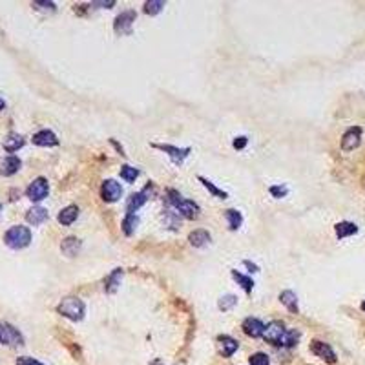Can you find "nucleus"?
<instances>
[{"instance_id": "f257e3e1", "label": "nucleus", "mask_w": 365, "mask_h": 365, "mask_svg": "<svg viewBox=\"0 0 365 365\" xmlns=\"http://www.w3.org/2000/svg\"><path fill=\"white\" fill-rule=\"evenodd\" d=\"M168 203L177 210V212L186 219L199 218V205L190 199H185L177 190H168Z\"/></svg>"}, {"instance_id": "f03ea898", "label": "nucleus", "mask_w": 365, "mask_h": 365, "mask_svg": "<svg viewBox=\"0 0 365 365\" xmlns=\"http://www.w3.org/2000/svg\"><path fill=\"white\" fill-rule=\"evenodd\" d=\"M4 243H6L9 248H13V250L26 248L29 243H31V230H29L28 226H22V225L11 226V228L4 234Z\"/></svg>"}, {"instance_id": "7ed1b4c3", "label": "nucleus", "mask_w": 365, "mask_h": 365, "mask_svg": "<svg viewBox=\"0 0 365 365\" xmlns=\"http://www.w3.org/2000/svg\"><path fill=\"white\" fill-rule=\"evenodd\" d=\"M57 312L72 321H80L86 314V307L79 298H64L57 307Z\"/></svg>"}, {"instance_id": "20e7f679", "label": "nucleus", "mask_w": 365, "mask_h": 365, "mask_svg": "<svg viewBox=\"0 0 365 365\" xmlns=\"http://www.w3.org/2000/svg\"><path fill=\"white\" fill-rule=\"evenodd\" d=\"M48 194H50V185H48V179H44V177H37V179L28 186V190H26L28 199L33 203H39V201H42V199H46Z\"/></svg>"}, {"instance_id": "39448f33", "label": "nucleus", "mask_w": 365, "mask_h": 365, "mask_svg": "<svg viewBox=\"0 0 365 365\" xmlns=\"http://www.w3.org/2000/svg\"><path fill=\"white\" fill-rule=\"evenodd\" d=\"M0 343L2 345H22L24 343V336L18 332V329H15L9 323H0Z\"/></svg>"}, {"instance_id": "423d86ee", "label": "nucleus", "mask_w": 365, "mask_h": 365, "mask_svg": "<svg viewBox=\"0 0 365 365\" xmlns=\"http://www.w3.org/2000/svg\"><path fill=\"white\" fill-rule=\"evenodd\" d=\"M135 11L128 9V11H123L115 18V22H113V29H115V33L117 35H130L132 33V28H134V22H135Z\"/></svg>"}, {"instance_id": "0eeeda50", "label": "nucleus", "mask_w": 365, "mask_h": 365, "mask_svg": "<svg viewBox=\"0 0 365 365\" xmlns=\"http://www.w3.org/2000/svg\"><path fill=\"white\" fill-rule=\"evenodd\" d=\"M285 325L283 321H270L269 325L265 327L263 331V338L272 345H281V340H283V334H285Z\"/></svg>"}, {"instance_id": "6e6552de", "label": "nucleus", "mask_w": 365, "mask_h": 365, "mask_svg": "<svg viewBox=\"0 0 365 365\" xmlns=\"http://www.w3.org/2000/svg\"><path fill=\"white\" fill-rule=\"evenodd\" d=\"M101 196L102 199L106 203H115L121 199V196H123V186L119 185L117 181L113 179H106L104 183H102L101 186Z\"/></svg>"}, {"instance_id": "1a4fd4ad", "label": "nucleus", "mask_w": 365, "mask_h": 365, "mask_svg": "<svg viewBox=\"0 0 365 365\" xmlns=\"http://www.w3.org/2000/svg\"><path fill=\"white\" fill-rule=\"evenodd\" d=\"M310 351L318 356V358L325 360L327 364H336V353L332 351V347L329 343L325 342H320V340H314V342L310 343Z\"/></svg>"}, {"instance_id": "9d476101", "label": "nucleus", "mask_w": 365, "mask_h": 365, "mask_svg": "<svg viewBox=\"0 0 365 365\" xmlns=\"http://www.w3.org/2000/svg\"><path fill=\"white\" fill-rule=\"evenodd\" d=\"M360 141H362V128L360 126H353L349 128L342 137V148L345 152H351L354 148L360 146Z\"/></svg>"}, {"instance_id": "9b49d317", "label": "nucleus", "mask_w": 365, "mask_h": 365, "mask_svg": "<svg viewBox=\"0 0 365 365\" xmlns=\"http://www.w3.org/2000/svg\"><path fill=\"white\" fill-rule=\"evenodd\" d=\"M148 190H150V185L146 186L143 192H137V194H132L126 201V212L128 214H135L139 210L146 201H148Z\"/></svg>"}, {"instance_id": "f8f14e48", "label": "nucleus", "mask_w": 365, "mask_h": 365, "mask_svg": "<svg viewBox=\"0 0 365 365\" xmlns=\"http://www.w3.org/2000/svg\"><path fill=\"white\" fill-rule=\"evenodd\" d=\"M22 166V161L17 157V155H7L2 163H0V175L4 177H9V175H15Z\"/></svg>"}, {"instance_id": "ddd939ff", "label": "nucleus", "mask_w": 365, "mask_h": 365, "mask_svg": "<svg viewBox=\"0 0 365 365\" xmlns=\"http://www.w3.org/2000/svg\"><path fill=\"white\" fill-rule=\"evenodd\" d=\"M153 148H159V150L166 152L172 157V161L177 164L183 163L186 155L190 153V148H177V146H170V145H153Z\"/></svg>"}, {"instance_id": "4468645a", "label": "nucleus", "mask_w": 365, "mask_h": 365, "mask_svg": "<svg viewBox=\"0 0 365 365\" xmlns=\"http://www.w3.org/2000/svg\"><path fill=\"white\" fill-rule=\"evenodd\" d=\"M243 332L250 338H259L263 336V331H265V325L263 321H259L258 318H247V320L243 321L241 325Z\"/></svg>"}, {"instance_id": "2eb2a0df", "label": "nucleus", "mask_w": 365, "mask_h": 365, "mask_svg": "<svg viewBox=\"0 0 365 365\" xmlns=\"http://www.w3.org/2000/svg\"><path fill=\"white\" fill-rule=\"evenodd\" d=\"M33 145L37 146H44V148H50V146H57L59 145V139L57 135L51 132V130H40L33 135Z\"/></svg>"}, {"instance_id": "dca6fc26", "label": "nucleus", "mask_w": 365, "mask_h": 365, "mask_svg": "<svg viewBox=\"0 0 365 365\" xmlns=\"http://www.w3.org/2000/svg\"><path fill=\"white\" fill-rule=\"evenodd\" d=\"M237 347H239V343H237L232 336H226V334H225V336H219L218 338V349H219V353L223 354V356H226V358L236 353Z\"/></svg>"}, {"instance_id": "f3484780", "label": "nucleus", "mask_w": 365, "mask_h": 365, "mask_svg": "<svg viewBox=\"0 0 365 365\" xmlns=\"http://www.w3.org/2000/svg\"><path fill=\"white\" fill-rule=\"evenodd\" d=\"M50 218V214H48V210H46L44 207H33L29 208L28 214H26V221H28L29 225H42L46 219Z\"/></svg>"}, {"instance_id": "a211bd4d", "label": "nucleus", "mask_w": 365, "mask_h": 365, "mask_svg": "<svg viewBox=\"0 0 365 365\" xmlns=\"http://www.w3.org/2000/svg\"><path fill=\"white\" fill-rule=\"evenodd\" d=\"M24 145H26V139H24L22 135H18V134H9L6 139L2 141L4 150H6V152H11V153L17 152V150H20Z\"/></svg>"}, {"instance_id": "6ab92c4d", "label": "nucleus", "mask_w": 365, "mask_h": 365, "mask_svg": "<svg viewBox=\"0 0 365 365\" xmlns=\"http://www.w3.org/2000/svg\"><path fill=\"white\" fill-rule=\"evenodd\" d=\"M77 218H79V207H75V205H70L59 212V223L64 226H70Z\"/></svg>"}, {"instance_id": "aec40b11", "label": "nucleus", "mask_w": 365, "mask_h": 365, "mask_svg": "<svg viewBox=\"0 0 365 365\" xmlns=\"http://www.w3.org/2000/svg\"><path fill=\"white\" fill-rule=\"evenodd\" d=\"M121 280H123V269H115L112 274L104 280V291H106L108 294H115L119 285H121Z\"/></svg>"}, {"instance_id": "412c9836", "label": "nucleus", "mask_w": 365, "mask_h": 365, "mask_svg": "<svg viewBox=\"0 0 365 365\" xmlns=\"http://www.w3.org/2000/svg\"><path fill=\"white\" fill-rule=\"evenodd\" d=\"M188 241H190L192 247L203 248L205 245H208V243H210V234H208L207 230L199 228V230L190 232V236H188Z\"/></svg>"}, {"instance_id": "4be33fe9", "label": "nucleus", "mask_w": 365, "mask_h": 365, "mask_svg": "<svg viewBox=\"0 0 365 365\" xmlns=\"http://www.w3.org/2000/svg\"><path fill=\"white\" fill-rule=\"evenodd\" d=\"M61 250H62V254H66L68 258L77 256L80 250V239H77V237H66L61 245Z\"/></svg>"}, {"instance_id": "5701e85b", "label": "nucleus", "mask_w": 365, "mask_h": 365, "mask_svg": "<svg viewBox=\"0 0 365 365\" xmlns=\"http://www.w3.org/2000/svg\"><path fill=\"white\" fill-rule=\"evenodd\" d=\"M334 230H336L338 239H343V237L354 236L358 232V226L354 225V223H351V221H342V223L334 225Z\"/></svg>"}, {"instance_id": "b1692460", "label": "nucleus", "mask_w": 365, "mask_h": 365, "mask_svg": "<svg viewBox=\"0 0 365 365\" xmlns=\"http://www.w3.org/2000/svg\"><path fill=\"white\" fill-rule=\"evenodd\" d=\"M280 301L285 305L291 312H298V296L292 291H283L280 294Z\"/></svg>"}, {"instance_id": "393cba45", "label": "nucleus", "mask_w": 365, "mask_h": 365, "mask_svg": "<svg viewBox=\"0 0 365 365\" xmlns=\"http://www.w3.org/2000/svg\"><path fill=\"white\" fill-rule=\"evenodd\" d=\"M137 225H139V218L135 216V214H126L123 219V232L126 234V236H132L135 232V228H137Z\"/></svg>"}, {"instance_id": "a878e982", "label": "nucleus", "mask_w": 365, "mask_h": 365, "mask_svg": "<svg viewBox=\"0 0 365 365\" xmlns=\"http://www.w3.org/2000/svg\"><path fill=\"white\" fill-rule=\"evenodd\" d=\"M225 218H226V221H228V226H230V230H237V228L241 226V223H243L241 212H237V210H234V208L226 210V212H225Z\"/></svg>"}, {"instance_id": "bb28decb", "label": "nucleus", "mask_w": 365, "mask_h": 365, "mask_svg": "<svg viewBox=\"0 0 365 365\" xmlns=\"http://www.w3.org/2000/svg\"><path fill=\"white\" fill-rule=\"evenodd\" d=\"M232 278H234V280L237 281V285H241V289H243V291H245V292H247V294H250V292H252V289H254V281L250 280L248 276H243V274H239L237 270H232Z\"/></svg>"}, {"instance_id": "cd10ccee", "label": "nucleus", "mask_w": 365, "mask_h": 365, "mask_svg": "<svg viewBox=\"0 0 365 365\" xmlns=\"http://www.w3.org/2000/svg\"><path fill=\"white\" fill-rule=\"evenodd\" d=\"M197 179L201 181L203 186H205V188H207V190L210 192V194H212L214 197H219V199H226V197H228V196H226V192H223V190H221V188H218V186L214 185L212 181H208L207 177H203V175H199Z\"/></svg>"}, {"instance_id": "c85d7f7f", "label": "nucleus", "mask_w": 365, "mask_h": 365, "mask_svg": "<svg viewBox=\"0 0 365 365\" xmlns=\"http://www.w3.org/2000/svg\"><path fill=\"white\" fill-rule=\"evenodd\" d=\"M298 342H299V331L291 329V331H285L283 340H281V345H283V347H294Z\"/></svg>"}, {"instance_id": "c756f323", "label": "nucleus", "mask_w": 365, "mask_h": 365, "mask_svg": "<svg viewBox=\"0 0 365 365\" xmlns=\"http://www.w3.org/2000/svg\"><path fill=\"white\" fill-rule=\"evenodd\" d=\"M121 177H123L126 183H134V181L139 177V170L134 168V166H128V164H124L123 168H121Z\"/></svg>"}, {"instance_id": "7c9ffc66", "label": "nucleus", "mask_w": 365, "mask_h": 365, "mask_svg": "<svg viewBox=\"0 0 365 365\" xmlns=\"http://www.w3.org/2000/svg\"><path fill=\"white\" fill-rule=\"evenodd\" d=\"M164 7V2H161V0H150V2H146L145 4V13L146 15H157V13L163 11Z\"/></svg>"}, {"instance_id": "2f4dec72", "label": "nucleus", "mask_w": 365, "mask_h": 365, "mask_svg": "<svg viewBox=\"0 0 365 365\" xmlns=\"http://www.w3.org/2000/svg\"><path fill=\"white\" fill-rule=\"evenodd\" d=\"M236 303H237L236 296H234V294H226V296H223V298L218 301V307L223 310V312H226V310H230Z\"/></svg>"}, {"instance_id": "473e14b6", "label": "nucleus", "mask_w": 365, "mask_h": 365, "mask_svg": "<svg viewBox=\"0 0 365 365\" xmlns=\"http://www.w3.org/2000/svg\"><path fill=\"white\" fill-rule=\"evenodd\" d=\"M248 362H250V365H270L269 356H267V354H265V353H256V354H252Z\"/></svg>"}, {"instance_id": "72a5a7b5", "label": "nucleus", "mask_w": 365, "mask_h": 365, "mask_svg": "<svg viewBox=\"0 0 365 365\" xmlns=\"http://www.w3.org/2000/svg\"><path fill=\"white\" fill-rule=\"evenodd\" d=\"M33 6L40 11H55V4L53 2H33Z\"/></svg>"}, {"instance_id": "f704fd0d", "label": "nucleus", "mask_w": 365, "mask_h": 365, "mask_svg": "<svg viewBox=\"0 0 365 365\" xmlns=\"http://www.w3.org/2000/svg\"><path fill=\"white\" fill-rule=\"evenodd\" d=\"M270 194L274 197H285L289 194V188L287 186H270Z\"/></svg>"}, {"instance_id": "c9c22d12", "label": "nucleus", "mask_w": 365, "mask_h": 365, "mask_svg": "<svg viewBox=\"0 0 365 365\" xmlns=\"http://www.w3.org/2000/svg\"><path fill=\"white\" fill-rule=\"evenodd\" d=\"M17 365H44V364H40L39 360H33V358H28V356H22V358L17 360Z\"/></svg>"}, {"instance_id": "e433bc0d", "label": "nucleus", "mask_w": 365, "mask_h": 365, "mask_svg": "<svg viewBox=\"0 0 365 365\" xmlns=\"http://www.w3.org/2000/svg\"><path fill=\"white\" fill-rule=\"evenodd\" d=\"M247 137H236L234 139V148H237V150H243L245 146H247Z\"/></svg>"}, {"instance_id": "4c0bfd02", "label": "nucleus", "mask_w": 365, "mask_h": 365, "mask_svg": "<svg viewBox=\"0 0 365 365\" xmlns=\"http://www.w3.org/2000/svg\"><path fill=\"white\" fill-rule=\"evenodd\" d=\"M93 6H102V7H112V6H115V0H108V2H93Z\"/></svg>"}, {"instance_id": "58836bf2", "label": "nucleus", "mask_w": 365, "mask_h": 365, "mask_svg": "<svg viewBox=\"0 0 365 365\" xmlns=\"http://www.w3.org/2000/svg\"><path fill=\"white\" fill-rule=\"evenodd\" d=\"M245 267H248V269H250V270H252V272H258V265H254L252 263V261H245Z\"/></svg>"}, {"instance_id": "ea45409f", "label": "nucleus", "mask_w": 365, "mask_h": 365, "mask_svg": "<svg viewBox=\"0 0 365 365\" xmlns=\"http://www.w3.org/2000/svg\"><path fill=\"white\" fill-rule=\"evenodd\" d=\"M4 108H6V102H4V101H2V99H0V112H2Z\"/></svg>"}, {"instance_id": "a19ab883", "label": "nucleus", "mask_w": 365, "mask_h": 365, "mask_svg": "<svg viewBox=\"0 0 365 365\" xmlns=\"http://www.w3.org/2000/svg\"><path fill=\"white\" fill-rule=\"evenodd\" d=\"M362 309H364V310H365V301H364V303H362Z\"/></svg>"}]
</instances>
